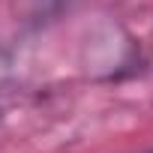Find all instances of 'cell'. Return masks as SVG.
Masks as SVG:
<instances>
[{
    "instance_id": "1",
    "label": "cell",
    "mask_w": 153,
    "mask_h": 153,
    "mask_svg": "<svg viewBox=\"0 0 153 153\" xmlns=\"http://www.w3.org/2000/svg\"><path fill=\"white\" fill-rule=\"evenodd\" d=\"M66 6V0H15V9L27 21H51L60 9Z\"/></svg>"
}]
</instances>
